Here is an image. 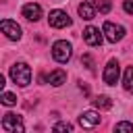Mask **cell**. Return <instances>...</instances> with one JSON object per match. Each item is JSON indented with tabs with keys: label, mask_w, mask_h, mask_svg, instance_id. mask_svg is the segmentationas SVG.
Masks as SVG:
<instances>
[{
	"label": "cell",
	"mask_w": 133,
	"mask_h": 133,
	"mask_svg": "<svg viewBox=\"0 0 133 133\" xmlns=\"http://www.w3.org/2000/svg\"><path fill=\"white\" fill-rule=\"evenodd\" d=\"M10 77H12V81H15L17 85H21V87L29 85V81H31V69H29V64H25V62H15V64L10 66Z\"/></svg>",
	"instance_id": "obj_1"
},
{
	"label": "cell",
	"mask_w": 133,
	"mask_h": 133,
	"mask_svg": "<svg viewBox=\"0 0 133 133\" xmlns=\"http://www.w3.org/2000/svg\"><path fill=\"white\" fill-rule=\"evenodd\" d=\"M52 56H54V60H58V62H69L71 56H73V46H71L69 42H64V39H58V42H54V46H52Z\"/></svg>",
	"instance_id": "obj_2"
},
{
	"label": "cell",
	"mask_w": 133,
	"mask_h": 133,
	"mask_svg": "<svg viewBox=\"0 0 133 133\" xmlns=\"http://www.w3.org/2000/svg\"><path fill=\"white\" fill-rule=\"evenodd\" d=\"M2 129L6 131V133H23V121H21V116H17V114H12V112H6L4 116H2Z\"/></svg>",
	"instance_id": "obj_3"
},
{
	"label": "cell",
	"mask_w": 133,
	"mask_h": 133,
	"mask_svg": "<svg viewBox=\"0 0 133 133\" xmlns=\"http://www.w3.org/2000/svg\"><path fill=\"white\" fill-rule=\"evenodd\" d=\"M118 75H121V66H118V62L112 58V60H108V64H106V69H104V83L106 85H116V81H118Z\"/></svg>",
	"instance_id": "obj_4"
},
{
	"label": "cell",
	"mask_w": 133,
	"mask_h": 133,
	"mask_svg": "<svg viewBox=\"0 0 133 133\" xmlns=\"http://www.w3.org/2000/svg\"><path fill=\"white\" fill-rule=\"evenodd\" d=\"M48 23H50V27L60 29V27L71 25V17H69L64 10H52V12L48 15Z\"/></svg>",
	"instance_id": "obj_5"
},
{
	"label": "cell",
	"mask_w": 133,
	"mask_h": 133,
	"mask_svg": "<svg viewBox=\"0 0 133 133\" xmlns=\"http://www.w3.org/2000/svg\"><path fill=\"white\" fill-rule=\"evenodd\" d=\"M102 31H104V35H106V39H108V42H118V39H123V35H125V29H123L121 25L110 23V21H106V23H104Z\"/></svg>",
	"instance_id": "obj_6"
},
{
	"label": "cell",
	"mask_w": 133,
	"mask_h": 133,
	"mask_svg": "<svg viewBox=\"0 0 133 133\" xmlns=\"http://www.w3.org/2000/svg\"><path fill=\"white\" fill-rule=\"evenodd\" d=\"M0 29L4 31V35H6L8 39H19V37H21V27H19L15 21L2 19V23H0Z\"/></svg>",
	"instance_id": "obj_7"
},
{
	"label": "cell",
	"mask_w": 133,
	"mask_h": 133,
	"mask_svg": "<svg viewBox=\"0 0 133 133\" xmlns=\"http://www.w3.org/2000/svg\"><path fill=\"white\" fill-rule=\"evenodd\" d=\"M83 42L87 44V46H100L102 44V33H100V29H96V27H85L83 29Z\"/></svg>",
	"instance_id": "obj_8"
},
{
	"label": "cell",
	"mask_w": 133,
	"mask_h": 133,
	"mask_svg": "<svg viewBox=\"0 0 133 133\" xmlns=\"http://www.w3.org/2000/svg\"><path fill=\"white\" fill-rule=\"evenodd\" d=\"M79 125H81L83 129H91V127L100 125V114H98L96 110H85V112L79 116Z\"/></svg>",
	"instance_id": "obj_9"
},
{
	"label": "cell",
	"mask_w": 133,
	"mask_h": 133,
	"mask_svg": "<svg viewBox=\"0 0 133 133\" xmlns=\"http://www.w3.org/2000/svg\"><path fill=\"white\" fill-rule=\"evenodd\" d=\"M23 17H25V19H29V21H37V19L42 17V6H39V4H35V2L25 4V6H23Z\"/></svg>",
	"instance_id": "obj_10"
},
{
	"label": "cell",
	"mask_w": 133,
	"mask_h": 133,
	"mask_svg": "<svg viewBox=\"0 0 133 133\" xmlns=\"http://www.w3.org/2000/svg\"><path fill=\"white\" fill-rule=\"evenodd\" d=\"M77 10H79L81 19H85V21H91V19L96 17V6H94V2H81Z\"/></svg>",
	"instance_id": "obj_11"
},
{
	"label": "cell",
	"mask_w": 133,
	"mask_h": 133,
	"mask_svg": "<svg viewBox=\"0 0 133 133\" xmlns=\"http://www.w3.org/2000/svg\"><path fill=\"white\" fill-rule=\"evenodd\" d=\"M64 81H66V73H64L62 69H56V71H52V73L48 75V83H50V85H54V87L62 85Z\"/></svg>",
	"instance_id": "obj_12"
},
{
	"label": "cell",
	"mask_w": 133,
	"mask_h": 133,
	"mask_svg": "<svg viewBox=\"0 0 133 133\" xmlns=\"http://www.w3.org/2000/svg\"><path fill=\"white\" fill-rule=\"evenodd\" d=\"M123 83H125V89L133 94V66H127V69H125V77H123Z\"/></svg>",
	"instance_id": "obj_13"
},
{
	"label": "cell",
	"mask_w": 133,
	"mask_h": 133,
	"mask_svg": "<svg viewBox=\"0 0 133 133\" xmlns=\"http://www.w3.org/2000/svg\"><path fill=\"white\" fill-rule=\"evenodd\" d=\"M91 102H94L96 108H110V106H112V100H110L108 96H96Z\"/></svg>",
	"instance_id": "obj_14"
},
{
	"label": "cell",
	"mask_w": 133,
	"mask_h": 133,
	"mask_svg": "<svg viewBox=\"0 0 133 133\" xmlns=\"http://www.w3.org/2000/svg\"><path fill=\"white\" fill-rule=\"evenodd\" d=\"M94 6H96V10H100L102 15H106V12H110L112 2L110 0H94Z\"/></svg>",
	"instance_id": "obj_15"
},
{
	"label": "cell",
	"mask_w": 133,
	"mask_h": 133,
	"mask_svg": "<svg viewBox=\"0 0 133 133\" xmlns=\"http://www.w3.org/2000/svg\"><path fill=\"white\" fill-rule=\"evenodd\" d=\"M0 102H2L4 106H15V104H17V96H15V94H10V91H2Z\"/></svg>",
	"instance_id": "obj_16"
},
{
	"label": "cell",
	"mask_w": 133,
	"mask_h": 133,
	"mask_svg": "<svg viewBox=\"0 0 133 133\" xmlns=\"http://www.w3.org/2000/svg\"><path fill=\"white\" fill-rule=\"evenodd\" d=\"M114 129L116 131H129V133H133V123H116Z\"/></svg>",
	"instance_id": "obj_17"
},
{
	"label": "cell",
	"mask_w": 133,
	"mask_h": 133,
	"mask_svg": "<svg viewBox=\"0 0 133 133\" xmlns=\"http://www.w3.org/2000/svg\"><path fill=\"white\" fill-rule=\"evenodd\" d=\"M81 64H85V66L91 71V69H94V58H91L89 54H83V56H81Z\"/></svg>",
	"instance_id": "obj_18"
},
{
	"label": "cell",
	"mask_w": 133,
	"mask_h": 133,
	"mask_svg": "<svg viewBox=\"0 0 133 133\" xmlns=\"http://www.w3.org/2000/svg\"><path fill=\"white\" fill-rule=\"evenodd\" d=\"M54 131H73V125H69V123H56Z\"/></svg>",
	"instance_id": "obj_19"
},
{
	"label": "cell",
	"mask_w": 133,
	"mask_h": 133,
	"mask_svg": "<svg viewBox=\"0 0 133 133\" xmlns=\"http://www.w3.org/2000/svg\"><path fill=\"white\" fill-rule=\"evenodd\" d=\"M123 8H125V12L133 15V0H125V2H123Z\"/></svg>",
	"instance_id": "obj_20"
}]
</instances>
